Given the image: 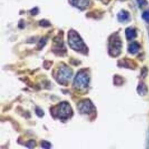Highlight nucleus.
<instances>
[{
	"label": "nucleus",
	"instance_id": "1",
	"mask_svg": "<svg viewBox=\"0 0 149 149\" xmlns=\"http://www.w3.org/2000/svg\"><path fill=\"white\" fill-rule=\"evenodd\" d=\"M69 44L73 50L76 51H83L85 50L86 46L79 34L76 31L71 30L68 34Z\"/></svg>",
	"mask_w": 149,
	"mask_h": 149
},
{
	"label": "nucleus",
	"instance_id": "2",
	"mask_svg": "<svg viewBox=\"0 0 149 149\" xmlns=\"http://www.w3.org/2000/svg\"><path fill=\"white\" fill-rule=\"evenodd\" d=\"M122 41L118 35L113 34L109 38V52L112 57H117L121 52Z\"/></svg>",
	"mask_w": 149,
	"mask_h": 149
},
{
	"label": "nucleus",
	"instance_id": "3",
	"mask_svg": "<svg viewBox=\"0 0 149 149\" xmlns=\"http://www.w3.org/2000/svg\"><path fill=\"white\" fill-rule=\"evenodd\" d=\"M89 83V76L85 70H82L76 74L73 85L77 89H83L87 87Z\"/></svg>",
	"mask_w": 149,
	"mask_h": 149
},
{
	"label": "nucleus",
	"instance_id": "4",
	"mask_svg": "<svg viewBox=\"0 0 149 149\" xmlns=\"http://www.w3.org/2000/svg\"><path fill=\"white\" fill-rule=\"evenodd\" d=\"M72 76V71L65 65H63L59 68L57 74V80L60 84L66 85L71 79Z\"/></svg>",
	"mask_w": 149,
	"mask_h": 149
},
{
	"label": "nucleus",
	"instance_id": "5",
	"mask_svg": "<svg viewBox=\"0 0 149 149\" xmlns=\"http://www.w3.org/2000/svg\"><path fill=\"white\" fill-rule=\"evenodd\" d=\"M56 113H57V117L59 118H67L71 116L72 110L70 105L67 102H61L56 109Z\"/></svg>",
	"mask_w": 149,
	"mask_h": 149
},
{
	"label": "nucleus",
	"instance_id": "6",
	"mask_svg": "<svg viewBox=\"0 0 149 149\" xmlns=\"http://www.w3.org/2000/svg\"><path fill=\"white\" fill-rule=\"evenodd\" d=\"M78 109L81 113H89L92 111V104L89 100H84L78 104Z\"/></svg>",
	"mask_w": 149,
	"mask_h": 149
},
{
	"label": "nucleus",
	"instance_id": "7",
	"mask_svg": "<svg viewBox=\"0 0 149 149\" xmlns=\"http://www.w3.org/2000/svg\"><path fill=\"white\" fill-rule=\"evenodd\" d=\"M69 1L73 6L81 10L87 8L89 3V0H69Z\"/></svg>",
	"mask_w": 149,
	"mask_h": 149
},
{
	"label": "nucleus",
	"instance_id": "8",
	"mask_svg": "<svg viewBox=\"0 0 149 149\" xmlns=\"http://www.w3.org/2000/svg\"><path fill=\"white\" fill-rule=\"evenodd\" d=\"M118 65L126 68H131L133 69L136 67L135 62H133V61L129 60V59H123V60L119 61Z\"/></svg>",
	"mask_w": 149,
	"mask_h": 149
},
{
	"label": "nucleus",
	"instance_id": "9",
	"mask_svg": "<svg viewBox=\"0 0 149 149\" xmlns=\"http://www.w3.org/2000/svg\"><path fill=\"white\" fill-rule=\"evenodd\" d=\"M117 19L120 22H127L129 19V13L125 10H121L120 13L117 14Z\"/></svg>",
	"mask_w": 149,
	"mask_h": 149
},
{
	"label": "nucleus",
	"instance_id": "10",
	"mask_svg": "<svg viewBox=\"0 0 149 149\" xmlns=\"http://www.w3.org/2000/svg\"><path fill=\"white\" fill-rule=\"evenodd\" d=\"M125 33L127 39L129 40L133 39V38H134L136 36V30L132 28H128L126 29Z\"/></svg>",
	"mask_w": 149,
	"mask_h": 149
},
{
	"label": "nucleus",
	"instance_id": "11",
	"mask_svg": "<svg viewBox=\"0 0 149 149\" xmlns=\"http://www.w3.org/2000/svg\"><path fill=\"white\" fill-rule=\"evenodd\" d=\"M140 45L138 44V43H136V42H134V43H131V44L129 45V51L131 54H136L138 52V50H140Z\"/></svg>",
	"mask_w": 149,
	"mask_h": 149
},
{
	"label": "nucleus",
	"instance_id": "12",
	"mask_svg": "<svg viewBox=\"0 0 149 149\" xmlns=\"http://www.w3.org/2000/svg\"><path fill=\"white\" fill-rule=\"evenodd\" d=\"M147 87L144 83H140L138 87V92L140 96H144L147 93Z\"/></svg>",
	"mask_w": 149,
	"mask_h": 149
},
{
	"label": "nucleus",
	"instance_id": "13",
	"mask_svg": "<svg viewBox=\"0 0 149 149\" xmlns=\"http://www.w3.org/2000/svg\"><path fill=\"white\" fill-rule=\"evenodd\" d=\"M114 83L117 85H122L123 83V79H122V77L119 76H115L114 77Z\"/></svg>",
	"mask_w": 149,
	"mask_h": 149
},
{
	"label": "nucleus",
	"instance_id": "14",
	"mask_svg": "<svg viewBox=\"0 0 149 149\" xmlns=\"http://www.w3.org/2000/svg\"><path fill=\"white\" fill-rule=\"evenodd\" d=\"M142 18L147 22H149V10H146L142 14Z\"/></svg>",
	"mask_w": 149,
	"mask_h": 149
},
{
	"label": "nucleus",
	"instance_id": "15",
	"mask_svg": "<svg viewBox=\"0 0 149 149\" xmlns=\"http://www.w3.org/2000/svg\"><path fill=\"white\" fill-rule=\"evenodd\" d=\"M45 43H46V39H45V38H41V41H40L39 43H38V47L39 48V49H41V48H43V46H44V45H45Z\"/></svg>",
	"mask_w": 149,
	"mask_h": 149
},
{
	"label": "nucleus",
	"instance_id": "16",
	"mask_svg": "<svg viewBox=\"0 0 149 149\" xmlns=\"http://www.w3.org/2000/svg\"><path fill=\"white\" fill-rule=\"evenodd\" d=\"M35 146H36V142L34 140H30L26 144V146L28 147V148H34Z\"/></svg>",
	"mask_w": 149,
	"mask_h": 149
},
{
	"label": "nucleus",
	"instance_id": "17",
	"mask_svg": "<svg viewBox=\"0 0 149 149\" xmlns=\"http://www.w3.org/2000/svg\"><path fill=\"white\" fill-rule=\"evenodd\" d=\"M36 113L38 117H42L43 116V115H44V112H43V110L41 109L40 108L36 109Z\"/></svg>",
	"mask_w": 149,
	"mask_h": 149
},
{
	"label": "nucleus",
	"instance_id": "18",
	"mask_svg": "<svg viewBox=\"0 0 149 149\" xmlns=\"http://www.w3.org/2000/svg\"><path fill=\"white\" fill-rule=\"evenodd\" d=\"M41 146L44 148H50L51 147V144L47 141H43L41 143Z\"/></svg>",
	"mask_w": 149,
	"mask_h": 149
},
{
	"label": "nucleus",
	"instance_id": "19",
	"mask_svg": "<svg viewBox=\"0 0 149 149\" xmlns=\"http://www.w3.org/2000/svg\"><path fill=\"white\" fill-rule=\"evenodd\" d=\"M40 25L41 26H43V27H48V26H50V24L49 23V22L46 20H42L40 22Z\"/></svg>",
	"mask_w": 149,
	"mask_h": 149
},
{
	"label": "nucleus",
	"instance_id": "20",
	"mask_svg": "<svg viewBox=\"0 0 149 149\" xmlns=\"http://www.w3.org/2000/svg\"><path fill=\"white\" fill-rule=\"evenodd\" d=\"M137 1H138L140 7H143L147 4L146 0H137Z\"/></svg>",
	"mask_w": 149,
	"mask_h": 149
},
{
	"label": "nucleus",
	"instance_id": "21",
	"mask_svg": "<svg viewBox=\"0 0 149 149\" xmlns=\"http://www.w3.org/2000/svg\"><path fill=\"white\" fill-rule=\"evenodd\" d=\"M30 13H31V14H32V15H36V14L38 13V8H33V9L30 11Z\"/></svg>",
	"mask_w": 149,
	"mask_h": 149
}]
</instances>
